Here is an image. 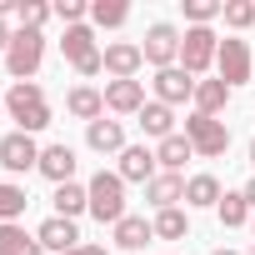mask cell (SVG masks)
I'll return each mask as SVG.
<instances>
[{"instance_id": "obj_6", "label": "cell", "mask_w": 255, "mask_h": 255, "mask_svg": "<svg viewBox=\"0 0 255 255\" xmlns=\"http://www.w3.org/2000/svg\"><path fill=\"white\" fill-rule=\"evenodd\" d=\"M185 140L195 145L200 160H220L230 150V130H225V120H215V115H190L185 120Z\"/></svg>"}, {"instance_id": "obj_3", "label": "cell", "mask_w": 255, "mask_h": 255, "mask_svg": "<svg viewBox=\"0 0 255 255\" xmlns=\"http://www.w3.org/2000/svg\"><path fill=\"white\" fill-rule=\"evenodd\" d=\"M60 50H65V60H70L75 75H100L105 70V50L95 45V30L90 25H70L65 40H60Z\"/></svg>"}, {"instance_id": "obj_31", "label": "cell", "mask_w": 255, "mask_h": 255, "mask_svg": "<svg viewBox=\"0 0 255 255\" xmlns=\"http://www.w3.org/2000/svg\"><path fill=\"white\" fill-rule=\"evenodd\" d=\"M220 20H225L230 30H250V25H255V0H225Z\"/></svg>"}, {"instance_id": "obj_35", "label": "cell", "mask_w": 255, "mask_h": 255, "mask_svg": "<svg viewBox=\"0 0 255 255\" xmlns=\"http://www.w3.org/2000/svg\"><path fill=\"white\" fill-rule=\"evenodd\" d=\"M70 255H110L105 245H80V250H70Z\"/></svg>"}, {"instance_id": "obj_28", "label": "cell", "mask_w": 255, "mask_h": 255, "mask_svg": "<svg viewBox=\"0 0 255 255\" xmlns=\"http://www.w3.org/2000/svg\"><path fill=\"white\" fill-rule=\"evenodd\" d=\"M90 20L100 30H120L130 20V5H125V0H90Z\"/></svg>"}, {"instance_id": "obj_18", "label": "cell", "mask_w": 255, "mask_h": 255, "mask_svg": "<svg viewBox=\"0 0 255 255\" xmlns=\"http://www.w3.org/2000/svg\"><path fill=\"white\" fill-rule=\"evenodd\" d=\"M145 200H150L155 210H175V205L185 200V175H170V170H160V175L145 185Z\"/></svg>"}, {"instance_id": "obj_1", "label": "cell", "mask_w": 255, "mask_h": 255, "mask_svg": "<svg viewBox=\"0 0 255 255\" xmlns=\"http://www.w3.org/2000/svg\"><path fill=\"white\" fill-rule=\"evenodd\" d=\"M5 115L20 125L25 135H35V130L50 125V100H45V90H40L35 80H20V85L5 90Z\"/></svg>"}, {"instance_id": "obj_37", "label": "cell", "mask_w": 255, "mask_h": 255, "mask_svg": "<svg viewBox=\"0 0 255 255\" xmlns=\"http://www.w3.org/2000/svg\"><path fill=\"white\" fill-rule=\"evenodd\" d=\"M210 255H240V250H210Z\"/></svg>"}, {"instance_id": "obj_27", "label": "cell", "mask_w": 255, "mask_h": 255, "mask_svg": "<svg viewBox=\"0 0 255 255\" xmlns=\"http://www.w3.org/2000/svg\"><path fill=\"white\" fill-rule=\"evenodd\" d=\"M25 205H30L25 185H15V180H0V225H15V220L25 215Z\"/></svg>"}, {"instance_id": "obj_32", "label": "cell", "mask_w": 255, "mask_h": 255, "mask_svg": "<svg viewBox=\"0 0 255 255\" xmlns=\"http://www.w3.org/2000/svg\"><path fill=\"white\" fill-rule=\"evenodd\" d=\"M50 15H55V5H45V0H20V10H15L20 30H40Z\"/></svg>"}, {"instance_id": "obj_7", "label": "cell", "mask_w": 255, "mask_h": 255, "mask_svg": "<svg viewBox=\"0 0 255 255\" xmlns=\"http://www.w3.org/2000/svg\"><path fill=\"white\" fill-rule=\"evenodd\" d=\"M140 55H145V65H155V70H170V65H180V30H175L170 20H155V25L145 30V45H140Z\"/></svg>"}, {"instance_id": "obj_25", "label": "cell", "mask_w": 255, "mask_h": 255, "mask_svg": "<svg viewBox=\"0 0 255 255\" xmlns=\"http://www.w3.org/2000/svg\"><path fill=\"white\" fill-rule=\"evenodd\" d=\"M215 215H220V225L225 230H235V225H250V200H245V190H225L220 195V205H215Z\"/></svg>"}, {"instance_id": "obj_11", "label": "cell", "mask_w": 255, "mask_h": 255, "mask_svg": "<svg viewBox=\"0 0 255 255\" xmlns=\"http://www.w3.org/2000/svg\"><path fill=\"white\" fill-rule=\"evenodd\" d=\"M150 85H155V100L175 110V105H185V100H195V85H200V80H195L190 70H180V65H170V70H155V80H150Z\"/></svg>"}, {"instance_id": "obj_2", "label": "cell", "mask_w": 255, "mask_h": 255, "mask_svg": "<svg viewBox=\"0 0 255 255\" xmlns=\"http://www.w3.org/2000/svg\"><path fill=\"white\" fill-rule=\"evenodd\" d=\"M85 190H90V215L100 225H120L125 215H130V210H125V180L115 170H95L85 180Z\"/></svg>"}, {"instance_id": "obj_34", "label": "cell", "mask_w": 255, "mask_h": 255, "mask_svg": "<svg viewBox=\"0 0 255 255\" xmlns=\"http://www.w3.org/2000/svg\"><path fill=\"white\" fill-rule=\"evenodd\" d=\"M10 35H15V30H10L5 20H0V55H5V50H10Z\"/></svg>"}, {"instance_id": "obj_39", "label": "cell", "mask_w": 255, "mask_h": 255, "mask_svg": "<svg viewBox=\"0 0 255 255\" xmlns=\"http://www.w3.org/2000/svg\"><path fill=\"white\" fill-rule=\"evenodd\" d=\"M0 115H5V100H0Z\"/></svg>"}, {"instance_id": "obj_20", "label": "cell", "mask_w": 255, "mask_h": 255, "mask_svg": "<svg viewBox=\"0 0 255 255\" xmlns=\"http://www.w3.org/2000/svg\"><path fill=\"white\" fill-rule=\"evenodd\" d=\"M140 130H145L150 140H170V135H175V110L160 105V100H145V110H140Z\"/></svg>"}, {"instance_id": "obj_8", "label": "cell", "mask_w": 255, "mask_h": 255, "mask_svg": "<svg viewBox=\"0 0 255 255\" xmlns=\"http://www.w3.org/2000/svg\"><path fill=\"white\" fill-rule=\"evenodd\" d=\"M215 70H220V80H225L230 90H240V85L250 80V70H255V55H250V40H240V35L220 40V55H215Z\"/></svg>"}, {"instance_id": "obj_40", "label": "cell", "mask_w": 255, "mask_h": 255, "mask_svg": "<svg viewBox=\"0 0 255 255\" xmlns=\"http://www.w3.org/2000/svg\"><path fill=\"white\" fill-rule=\"evenodd\" d=\"M245 255H255V245H250V250H245Z\"/></svg>"}, {"instance_id": "obj_5", "label": "cell", "mask_w": 255, "mask_h": 255, "mask_svg": "<svg viewBox=\"0 0 255 255\" xmlns=\"http://www.w3.org/2000/svg\"><path fill=\"white\" fill-rule=\"evenodd\" d=\"M40 60H45V35H40V30H15V35H10V50H5L10 80H15V85L30 80V75L40 70Z\"/></svg>"}, {"instance_id": "obj_15", "label": "cell", "mask_w": 255, "mask_h": 255, "mask_svg": "<svg viewBox=\"0 0 255 255\" xmlns=\"http://www.w3.org/2000/svg\"><path fill=\"white\" fill-rule=\"evenodd\" d=\"M40 175L55 180V185H70V180H75V150H70L65 140L45 145V150H40Z\"/></svg>"}, {"instance_id": "obj_23", "label": "cell", "mask_w": 255, "mask_h": 255, "mask_svg": "<svg viewBox=\"0 0 255 255\" xmlns=\"http://www.w3.org/2000/svg\"><path fill=\"white\" fill-rule=\"evenodd\" d=\"M55 215H65V220H75V215H85L90 210V190L80 185V180H70V185H55Z\"/></svg>"}, {"instance_id": "obj_24", "label": "cell", "mask_w": 255, "mask_h": 255, "mask_svg": "<svg viewBox=\"0 0 255 255\" xmlns=\"http://www.w3.org/2000/svg\"><path fill=\"white\" fill-rule=\"evenodd\" d=\"M225 100H230V85H225L220 75L195 85V115H220V110H225Z\"/></svg>"}, {"instance_id": "obj_21", "label": "cell", "mask_w": 255, "mask_h": 255, "mask_svg": "<svg viewBox=\"0 0 255 255\" xmlns=\"http://www.w3.org/2000/svg\"><path fill=\"white\" fill-rule=\"evenodd\" d=\"M150 240H155V225H150L145 215H125V220L115 225V245H120V250H145Z\"/></svg>"}, {"instance_id": "obj_22", "label": "cell", "mask_w": 255, "mask_h": 255, "mask_svg": "<svg viewBox=\"0 0 255 255\" xmlns=\"http://www.w3.org/2000/svg\"><path fill=\"white\" fill-rule=\"evenodd\" d=\"M155 160H160V170L180 175V170H185V160H195V145H190V140L175 130L170 140H160V145H155Z\"/></svg>"}, {"instance_id": "obj_26", "label": "cell", "mask_w": 255, "mask_h": 255, "mask_svg": "<svg viewBox=\"0 0 255 255\" xmlns=\"http://www.w3.org/2000/svg\"><path fill=\"white\" fill-rule=\"evenodd\" d=\"M0 255H45V245L25 235V225H0Z\"/></svg>"}, {"instance_id": "obj_12", "label": "cell", "mask_w": 255, "mask_h": 255, "mask_svg": "<svg viewBox=\"0 0 255 255\" xmlns=\"http://www.w3.org/2000/svg\"><path fill=\"white\" fill-rule=\"evenodd\" d=\"M140 65H145V55H140L135 40H110L105 45V75L110 80H135Z\"/></svg>"}, {"instance_id": "obj_38", "label": "cell", "mask_w": 255, "mask_h": 255, "mask_svg": "<svg viewBox=\"0 0 255 255\" xmlns=\"http://www.w3.org/2000/svg\"><path fill=\"white\" fill-rule=\"evenodd\" d=\"M250 165H255V145H250Z\"/></svg>"}, {"instance_id": "obj_36", "label": "cell", "mask_w": 255, "mask_h": 255, "mask_svg": "<svg viewBox=\"0 0 255 255\" xmlns=\"http://www.w3.org/2000/svg\"><path fill=\"white\" fill-rule=\"evenodd\" d=\"M245 200H250V210H255V175L245 180Z\"/></svg>"}, {"instance_id": "obj_30", "label": "cell", "mask_w": 255, "mask_h": 255, "mask_svg": "<svg viewBox=\"0 0 255 255\" xmlns=\"http://www.w3.org/2000/svg\"><path fill=\"white\" fill-rule=\"evenodd\" d=\"M180 10H185L190 25H210V20H220L225 0H180Z\"/></svg>"}, {"instance_id": "obj_41", "label": "cell", "mask_w": 255, "mask_h": 255, "mask_svg": "<svg viewBox=\"0 0 255 255\" xmlns=\"http://www.w3.org/2000/svg\"><path fill=\"white\" fill-rule=\"evenodd\" d=\"M250 230H255V215H250Z\"/></svg>"}, {"instance_id": "obj_17", "label": "cell", "mask_w": 255, "mask_h": 255, "mask_svg": "<svg viewBox=\"0 0 255 255\" xmlns=\"http://www.w3.org/2000/svg\"><path fill=\"white\" fill-rule=\"evenodd\" d=\"M65 110H70L75 120L95 125V120L105 115V90H95V85H75V90L65 95Z\"/></svg>"}, {"instance_id": "obj_16", "label": "cell", "mask_w": 255, "mask_h": 255, "mask_svg": "<svg viewBox=\"0 0 255 255\" xmlns=\"http://www.w3.org/2000/svg\"><path fill=\"white\" fill-rule=\"evenodd\" d=\"M85 145H90L95 155H120V150H125V125L100 115L95 125H85Z\"/></svg>"}, {"instance_id": "obj_13", "label": "cell", "mask_w": 255, "mask_h": 255, "mask_svg": "<svg viewBox=\"0 0 255 255\" xmlns=\"http://www.w3.org/2000/svg\"><path fill=\"white\" fill-rule=\"evenodd\" d=\"M105 110L110 115H140L145 110V80H105Z\"/></svg>"}, {"instance_id": "obj_14", "label": "cell", "mask_w": 255, "mask_h": 255, "mask_svg": "<svg viewBox=\"0 0 255 255\" xmlns=\"http://www.w3.org/2000/svg\"><path fill=\"white\" fill-rule=\"evenodd\" d=\"M35 240L45 245V250H55V255H70V250H80L85 240H80V230H75V220H65V215H50L40 230H35Z\"/></svg>"}, {"instance_id": "obj_33", "label": "cell", "mask_w": 255, "mask_h": 255, "mask_svg": "<svg viewBox=\"0 0 255 255\" xmlns=\"http://www.w3.org/2000/svg\"><path fill=\"white\" fill-rule=\"evenodd\" d=\"M85 15H90L85 0H55V20H65V30L70 25H85Z\"/></svg>"}, {"instance_id": "obj_10", "label": "cell", "mask_w": 255, "mask_h": 255, "mask_svg": "<svg viewBox=\"0 0 255 255\" xmlns=\"http://www.w3.org/2000/svg\"><path fill=\"white\" fill-rule=\"evenodd\" d=\"M115 175H120L125 185H150V180L160 175V160H155V150H150V145H125V150H120Z\"/></svg>"}, {"instance_id": "obj_4", "label": "cell", "mask_w": 255, "mask_h": 255, "mask_svg": "<svg viewBox=\"0 0 255 255\" xmlns=\"http://www.w3.org/2000/svg\"><path fill=\"white\" fill-rule=\"evenodd\" d=\"M215 55H220V35H215L210 25H190V30L180 35V70H190L195 80L215 65Z\"/></svg>"}, {"instance_id": "obj_9", "label": "cell", "mask_w": 255, "mask_h": 255, "mask_svg": "<svg viewBox=\"0 0 255 255\" xmlns=\"http://www.w3.org/2000/svg\"><path fill=\"white\" fill-rule=\"evenodd\" d=\"M40 150L45 145H35V135L10 130L5 140H0V165H5L10 175H30V170H40Z\"/></svg>"}, {"instance_id": "obj_29", "label": "cell", "mask_w": 255, "mask_h": 255, "mask_svg": "<svg viewBox=\"0 0 255 255\" xmlns=\"http://www.w3.org/2000/svg\"><path fill=\"white\" fill-rule=\"evenodd\" d=\"M150 225H155V240H185V235H190V215H185L180 205H175V210H155Z\"/></svg>"}, {"instance_id": "obj_19", "label": "cell", "mask_w": 255, "mask_h": 255, "mask_svg": "<svg viewBox=\"0 0 255 255\" xmlns=\"http://www.w3.org/2000/svg\"><path fill=\"white\" fill-rule=\"evenodd\" d=\"M220 195H225V190H220V180H215V175H205V170L185 180V205H190V210H215V205H220Z\"/></svg>"}]
</instances>
